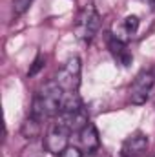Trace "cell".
Returning a JSON list of instances; mask_svg holds the SVG:
<instances>
[{"instance_id":"5b68a950","label":"cell","mask_w":155,"mask_h":157,"mask_svg":"<svg viewBox=\"0 0 155 157\" xmlns=\"http://www.w3.org/2000/svg\"><path fill=\"white\" fill-rule=\"evenodd\" d=\"M88 122H89V117H88L84 108L73 110V112H60L57 115V119H55V124L64 128V130H68L70 133H78Z\"/></svg>"},{"instance_id":"4fadbf2b","label":"cell","mask_w":155,"mask_h":157,"mask_svg":"<svg viewBox=\"0 0 155 157\" xmlns=\"http://www.w3.org/2000/svg\"><path fill=\"white\" fill-rule=\"evenodd\" d=\"M31 2H33V0H13V13H15L17 17H18V15H24V13L29 9Z\"/></svg>"},{"instance_id":"7a4b0ae2","label":"cell","mask_w":155,"mask_h":157,"mask_svg":"<svg viewBox=\"0 0 155 157\" xmlns=\"http://www.w3.org/2000/svg\"><path fill=\"white\" fill-rule=\"evenodd\" d=\"M80 71H82V64L78 57H70L62 68L57 71L55 82L62 88L64 93H78L80 88Z\"/></svg>"},{"instance_id":"9a60e30c","label":"cell","mask_w":155,"mask_h":157,"mask_svg":"<svg viewBox=\"0 0 155 157\" xmlns=\"http://www.w3.org/2000/svg\"><path fill=\"white\" fill-rule=\"evenodd\" d=\"M57 157H82V152L78 148H75V146H68L60 155H57Z\"/></svg>"},{"instance_id":"2e32d148","label":"cell","mask_w":155,"mask_h":157,"mask_svg":"<svg viewBox=\"0 0 155 157\" xmlns=\"http://www.w3.org/2000/svg\"><path fill=\"white\" fill-rule=\"evenodd\" d=\"M150 2H152V4H153V6H155V0H150Z\"/></svg>"},{"instance_id":"5bb4252c","label":"cell","mask_w":155,"mask_h":157,"mask_svg":"<svg viewBox=\"0 0 155 157\" xmlns=\"http://www.w3.org/2000/svg\"><path fill=\"white\" fill-rule=\"evenodd\" d=\"M20 157H44V148L40 144H29L28 148H24Z\"/></svg>"},{"instance_id":"9c48e42d","label":"cell","mask_w":155,"mask_h":157,"mask_svg":"<svg viewBox=\"0 0 155 157\" xmlns=\"http://www.w3.org/2000/svg\"><path fill=\"white\" fill-rule=\"evenodd\" d=\"M78 143H80V146H82L88 154H93V152L99 150L100 139H99V132H97L95 124L88 122V124L78 132Z\"/></svg>"},{"instance_id":"8fae6325","label":"cell","mask_w":155,"mask_h":157,"mask_svg":"<svg viewBox=\"0 0 155 157\" xmlns=\"http://www.w3.org/2000/svg\"><path fill=\"white\" fill-rule=\"evenodd\" d=\"M20 132H22V135H24L26 139H37L40 135V132H42V121H39V119H35V117L29 115V117L22 122Z\"/></svg>"},{"instance_id":"ba28073f","label":"cell","mask_w":155,"mask_h":157,"mask_svg":"<svg viewBox=\"0 0 155 157\" xmlns=\"http://www.w3.org/2000/svg\"><path fill=\"white\" fill-rule=\"evenodd\" d=\"M137 29H139V17H135V15H128V17H124L120 22L113 24L112 35H113L117 40H120V42L126 44V42H130V40L135 37Z\"/></svg>"},{"instance_id":"8992f818","label":"cell","mask_w":155,"mask_h":157,"mask_svg":"<svg viewBox=\"0 0 155 157\" xmlns=\"http://www.w3.org/2000/svg\"><path fill=\"white\" fill-rule=\"evenodd\" d=\"M70 135H71V133H70L68 130H64V128L53 124L51 130L47 132L46 139H44V148H46V152H49V154H53V155H60V154L68 148Z\"/></svg>"},{"instance_id":"3957f363","label":"cell","mask_w":155,"mask_h":157,"mask_svg":"<svg viewBox=\"0 0 155 157\" xmlns=\"http://www.w3.org/2000/svg\"><path fill=\"white\" fill-rule=\"evenodd\" d=\"M100 28V17L97 13V9L93 6H86L77 17V22H75V37L82 42H91V39L97 35Z\"/></svg>"},{"instance_id":"6da1fadb","label":"cell","mask_w":155,"mask_h":157,"mask_svg":"<svg viewBox=\"0 0 155 157\" xmlns=\"http://www.w3.org/2000/svg\"><path fill=\"white\" fill-rule=\"evenodd\" d=\"M62 99H64L62 88L55 80L46 82L39 91L35 93V97H33L29 115L42 121V122L46 119L59 115L60 113V108H62Z\"/></svg>"},{"instance_id":"30bf717a","label":"cell","mask_w":155,"mask_h":157,"mask_svg":"<svg viewBox=\"0 0 155 157\" xmlns=\"http://www.w3.org/2000/svg\"><path fill=\"white\" fill-rule=\"evenodd\" d=\"M108 49H110V53L113 55V59H115L120 66H130V64H131L133 57H131V53L126 49V44L120 42V40H117L112 33H110V37H108Z\"/></svg>"},{"instance_id":"52a82bcc","label":"cell","mask_w":155,"mask_h":157,"mask_svg":"<svg viewBox=\"0 0 155 157\" xmlns=\"http://www.w3.org/2000/svg\"><path fill=\"white\" fill-rule=\"evenodd\" d=\"M148 150V135L142 132H135L130 137L124 139L120 146V155L122 157H139Z\"/></svg>"},{"instance_id":"277c9868","label":"cell","mask_w":155,"mask_h":157,"mask_svg":"<svg viewBox=\"0 0 155 157\" xmlns=\"http://www.w3.org/2000/svg\"><path fill=\"white\" fill-rule=\"evenodd\" d=\"M155 86V73L152 70H142L133 82L130 84V101L131 104H144L150 99V93Z\"/></svg>"},{"instance_id":"7c38bea8","label":"cell","mask_w":155,"mask_h":157,"mask_svg":"<svg viewBox=\"0 0 155 157\" xmlns=\"http://www.w3.org/2000/svg\"><path fill=\"white\" fill-rule=\"evenodd\" d=\"M44 66H46V57H44V53H37V57H35L33 64H31V66H29V70H28V77H35V75L39 73Z\"/></svg>"}]
</instances>
